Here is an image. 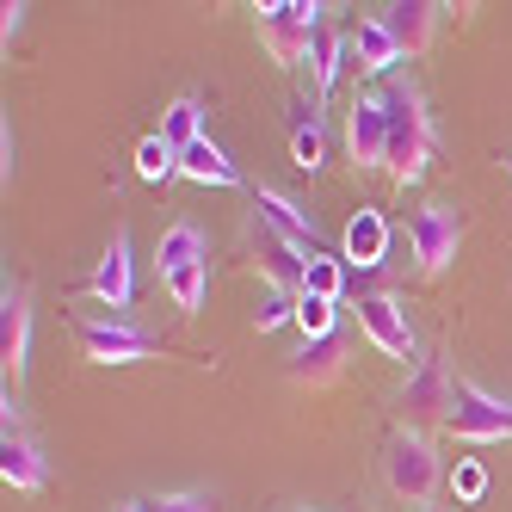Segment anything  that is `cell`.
Wrapping results in <instances>:
<instances>
[{
  "instance_id": "obj_24",
  "label": "cell",
  "mask_w": 512,
  "mask_h": 512,
  "mask_svg": "<svg viewBox=\"0 0 512 512\" xmlns=\"http://www.w3.org/2000/svg\"><path fill=\"white\" fill-rule=\"evenodd\" d=\"M297 327H303V340H327V334H340V303H327V297H297Z\"/></svg>"
},
{
  "instance_id": "obj_34",
  "label": "cell",
  "mask_w": 512,
  "mask_h": 512,
  "mask_svg": "<svg viewBox=\"0 0 512 512\" xmlns=\"http://www.w3.org/2000/svg\"><path fill=\"white\" fill-rule=\"evenodd\" d=\"M506 173H512V149H506Z\"/></svg>"
},
{
  "instance_id": "obj_14",
  "label": "cell",
  "mask_w": 512,
  "mask_h": 512,
  "mask_svg": "<svg viewBox=\"0 0 512 512\" xmlns=\"http://www.w3.org/2000/svg\"><path fill=\"white\" fill-rule=\"evenodd\" d=\"M377 19L389 25V38L401 44V56H426L438 19H445V7H432V0H395V7H383Z\"/></svg>"
},
{
  "instance_id": "obj_25",
  "label": "cell",
  "mask_w": 512,
  "mask_h": 512,
  "mask_svg": "<svg viewBox=\"0 0 512 512\" xmlns=\"http://www.w3.org/2000/svg\"><path fill=\"white\" fill-rule=\"evenodd\" d=\"M321 155H327V136H321V118H297V130H290V161H297L303 173H321Z\"/></svg>"
},
{
  "instance_id": "obj_33",
  "label": "cell",
  "mask_w": 512,
  "mask_h": 512,
  "mask_svg": "<svg viewBox=\"0 0 512 512\" xmlns=\"http://www.w3.org/2000/svg\"><path fill=\"white\" fill-rule=\"evenodd\" d=\"M420 512H445V506H420Z\"/></svg>"
},
{
  "instance_id": "obj_1",
  "label": "cell",
  "mask_w": 512,
  "mask_h": 512,
  "mask_svg": "<svg viewBox=\"0 0 512 512\" xmlns=\"http://www.w3.org/2000/svg\"><path fill=\"white\" fill-rule=\"evenodd\" d=\"M383 99H389V167L383 173L408 192V186H420V179H426V167L438 155V124H432L426 93L414 81H389Z\"/></svg>"
},
{
  "instance_id": "obj_19",
  "label": "cell",
  "mask_w": 512,
  "mask_h": 512,
  "mask_svg": "<svg viewBox=\"0 0 512 512\" xmlns=\"http://www.w3.org/2000/svg\"><path fill=\"white\" fill-rule=\"evenodd\" d=\"M352 56H358L364 75H389L395 62H408V56H401V44L389 38V25H383V19H364V25L352 31Z\"/></svg>"
},
{
  "instance_id": "obj_31",
  "label": "cell",
  "mask_w": 512,
  "mask_h": 512,
  "mask_svg": "<svg viewBox=\"0 0 512 512\" xmlns=\"http://www.w3.org/2000/svg\"><path fill=\"white\" fill-rule=\"evenodd\" d=\"M112 512H149V500H124V506H112Z\"/></svg>"
},
{
  "instance_id": "obj_10",
  "label": "cell",
  "mask_w": 512,
  "mask_h": 512,
  "mask_svg": "<svg viewBox=\"0 0 512 512\" xmlns=\"http://www.w3.org/2000/svg\"><path fill=\"white\" fill-rule=\"evenodd\" d=\"M0 475H7V488H19V494H44L50 488V463H44L38 445H31V432L19 426L13 395H7V420H0Z\"/></svg>"
},
{
  "instance_id": "obj_8",
  "label": "cell",
  "mask_w": 512,
  "mask_h": 512,
  "mask_svg": "<svg viewBox=\"0 0 512 512\" xmlns=\"http://www.w3.org/2000/svg\"><path fill=\"white\" fill-rule=\"evenodd\" d=\"M463 229H469V223H463V210H457V204H426V210H414L408 241H414V260H420L426 278H438V272L457 260Z\"/></svg>"
},
{
  "instance_id": "obj_32",
  "label": "cell",
  "mask_w": 512,
  "mask_h": 512,
  "mask_svg": "<svg viewBox=\"0 0 512 512\" xmlns=\"http://www.w3.org/2000/svg\"><path fill=\"white\" fill-rule=\"evenodd\" d=\"M290 512H321V506H290Z\"/></svg>"
},
{
  "instance_id": "obj_16",
  "label": "cell",
  "mask_w": 512,
  "mask_h": 512,
  "mask_svg": "<svg viewBox=\"0 0 512 512\" xmlns=\"http://www.w3.org/2000/svg\"><path fill=\"white\" fill-rule=\"evenodd\" d=\"M340 371H346V346H340V334H327V340H303V352L284 364V377H290V383H309V389L340 383Z\"/></svg>"
},
{
  "instance_id": "obj_30",
  "label": "cell",
  "mask_w": 512,
  "mask_h": 512,
  "mask_svg": "<svg viewBox=\"0 0 512 512\" xmlns=\"http://www.w3.org/2000/svg\"><path fill=\"white\" fill-rule=\"evenodd\" d=\"M19 25H25V7H19V0H13V7H0V38H19Z\"/></svg>"
},
{
  "instance_id": "obj_18",
  "label": "cell",
  "mask_w": 512,
  "mask_h": 512,
  "mask_svg": "<svg viewBox=\"0 0 512 512\" xmlns=\"http://www.w3.org/2000/svg\"><path fill=\"white\" fill-rule=\"evenodd\" d=\"M161 142L173 155H186V149H198L204 142V99L198 93H179L167 112H161Z\"/></svg>"
},
{
  "instance_id": "obj_5",
  "label": "cell",
  "mask_w": 512,
  "mask_h": 512,
  "mask_svg": "<svg viewBox=\"0 0 512 512\" xmlns=\"http://www.w3.org/2000/svg\"><path fill=\"white\" fill-rule=\"evenodd\" d=\"M346 155L352 173H383L389 167V99L383 87H364L346 105Z\"/></svg>"
},
{
  "instance_id": "obj_28",
  "label": "cell",
  "mask_w": 512,
  "mask_h": 512,
  "mask_svg": "<svg viewBox=\"0 0 512 512\" xmlns=\"http://www.w3.org/2000/svg\"><path fill=\"white\" fill-rule=\"evenodd\" d=\"M451 488H457V500H482V494H488V469L475 463V457H463L457 475H451Z\"/></svg>"
},
{
  "instance_id": "obj_26",
  "label": "cell",
  "mask_w": 512,
  "mask_h": 512,
  "mask_svg": "<svg viewBox=\"0 0 512 512\" xmlns=\"http://www.w3.org/2000/svg\"><path fill=\"white\" fill-rule=\"evenodd\" d=\"M136 173L149 179V186H161V179H173V173H179V155H173L167 142H161V130L136 142Z\"/></svg>"
},
{
  "instance_id": "obj_15",
  "label": "cell",
  "mask_w": 512,
  "mask_h": 512,
  "mask_svg": "<svg viewBox=\"0 0 512 512\" xmlns=\"http://www.w3.org/2000/svg\"><path fill=\"white\" fill-rule=\"evenodd\" d=\"M346 266H358V272H377L383 260H389V216L383 210H352V223H346V253H340Z\"/></svg>"
},
{
  "instance_id": "obj_2",
  "label": "cell",
  "mask_w": 512,
  "mask_h": 512,
  "mask_svg": "<svg viewBox=\"0 0 512 512\" xmlns=\"http://www.w3.org/2000/svg\"><path fill=\"white\" fill-rule=\"evenodd\" d=\"M438 475H445V469H438V451H432V438H426V432L395 426V432L383 438V482H389L395 500H408L414 512L432 506Z\"/></svg>"
},
{
  "instance_id": "obj_12",
  "label": "cell",
  "mask_w": 512,
  "mask_h": 512,
  "mask_svg": "<svg viewBox=\"0 0 512 512\" xmlns=\"http://www.w3.org/2000/svg\"><path fill=\"white\" fill-rule=\"evenodd\" d=\"M87 297L93 303H105V309H130V297H136V260H130V229H112V241H105V253H99V266H93V278H87Z\"/></svg>"
},
{
  "instance_id": "obj_21",
  "label": "cell",
  "mask_w": 512,
  "mask_h": 512,
  "mask_svg": "<svg viewBox=\"0 0 512 512\" xmlns=\"http://www.w3.org/2000/svg\"><path fill=\"white\" fill-rule=\"evenodd\" d=\"M198 260H210V241H204V229H198V223H173V229L161 235V247H155L161 278H167V272H179V266H198Z\"/></svg>"
},
{
  "instance_id": "obj_20",
  "label": "cell",
  "mask_w": 512,
  "mask_h": 512,
  "mask_svg": "<svg viewBox=\"0 0 512 512\" xmlns=\"http://www.w3.org/2000/svg\"><path fill=\"white\" fill-rule=\"evenodd\" d=\"M346 56H352V31H321V38H315V50H309V81H315V105H321L327 93H334V81H340Z\"/></svg>"
},
{
  "instance_id": "obj_4",
  "label": "cell",
  "mask_w": 512,
  "mask_h": 512,
  "mask_svg": "<svg viewBox=\"0 0 512 512\" xmlns=\"http://www.w3.org/2000/svg\"><path fill=\"white\" fill-rule=\"evenodd\" d=\"M395 414H401V426H408V432L451 426V414H457V383L445 377V364L420 358L414 371H408V383L395 389Z\"/></svg>"
},
{
  "instance_id": "obj_3",
  "label": "cell",
  "mask_w": 512,
  "mask_h": 512,
  "mask_svg": "<svg viewBox=\"0 0 512 512\" xmlns=\"http://www.w3.org/2000/svg\"><path fill=\"white\" fill-rule=\"evenodd\" d=\"M321 13L327 7H309V0H272V7H253V31H260V44L284 68H297V62H309V50L321 38Z\"/></svg>"
},
{
  "instance_id": "obj_23",
  "label": "cell",
  "mask_w": 512,
  "mask_h": 512,
  "mask_svg": "<svg viewBox=\"0 0 512 512\" xmlns=\"http://www.w3.org/2000/svg\"><path fill=\"white\" fill-rule=\"evenodd\" d=\"M303 290H309V297L340 303V290H346V260H334V253H309V266H303Z\"/></svg>"
},
{
  "instance_id": "obj_13",
  "label": "cell",
  "mask_w": 512,
  "mask_h": 512,
  "mask_svg": "<svg viewBox=\"0 0 512 512\" xmlns=\"http://www.w3.org/2000/svg\"><path fill=\"white\" fill-rule=\"evenodd\" d=\"M253 223L272 229V235L290 241V247H303V253H321V247H315V216H309L297 198H284L278 186H253Z\"/></svg>"
},
{
  "instance_id": "obj_7",
  "label": "cell",
  "mask_w": 512,
  "mask_h": 512,
  "mask_svg": "<svg viewBox=\"0 0 512 512\" xmlns=\"http://www.w3.org/2000/svg\"><path fill=\"white\" fill-rule=\"evenodd\" d=\"M451 438H463V445H506L512 438V401H500V395H488L482 383H457V414H451V426H445Z\"/></svg>"
},
{
  "instance_id": "obj_6",
  "label": "cell",
  "mask_w": 512,
  "mask_h": 512,
  "mask_svg": "<svg viewBox=\"0 0 512 512\" xmlns=\"http://www.w3.org/2000/svg\"><path fill=\"white\" fill-rule=\"evenodd\" d=\"M75 334H81V352H87L93 364H149V358H167V346H161L155 334H142V327L124 321V315L81 321Z\"/></svg>"
},
{
  "instance_id": "obj_11",
  "label": "cell",
  "mask_w": 512,
  "mask_h": 512,
  "mask_svg": "<svg viewBox=\"0 0 512 512\" xmlns=\"http://www.w3.org/2000/svg\"><path fill=\"white\" fill-rule=\"evenodd\" d=\"M0 364H7V395H19L25 364H31V290L13 278L0 290Z\"/></svg>"
},
{
  "instance_id": "obj_27",
  "label": "cell",
  "mask_w": 512,
  "mask_h": 512,
  "mask_svg": "<svg viewBox=\"0 0 512 512\" xmlns=\"http://www.w3.org/2000/svg\"><path fill=\"white\" fill-rule=\"evenodd\" d=\"M284 321H297V297H290V290H266L260 309H253V327L272 334V327H284Z\"/></svg>"
},
{
  "instance_id": "obj_17",
  "label": "cell",
  "mask_w": 512,
  "mask_h": 512,
  "mask_svg": "<svg viewBox=\"0 0 512 512\" xmlns=\"http://www.w3.org/2000/svg\"><path fill=\"white\" fill-rule=\"evenodd\" d=\"M179 179H192V186H223V192H235V186H241V167H235V161H229V155L204 136L198 149L179 155Z\"/></svg>"
},
{
  "instance_id": "obj_9",
  "label": "cell",
  "mask_w": 512,
  "mask_h": 512,
  "mask_svg": "<svg viewBox=\"0 0 512 512\" xmlns=\"http://www.w3.org/2000/svg\"><path fill=\"white\" fill-rule=\"evenodd\" d=\"M358 334L371 340L383 358H395V364H408L414 352H420V340H414V321H408V309H401L395 297H358Z\"/></svg>"
},
{
  "instance_id": "obj_29",
  "label": "cell",
  "mask_w": 512,
  "mask_h": 512,
  "mask_svg": "<svg viewBox=\"0 0 512 512\" xmlns=\"http://www.w3.org/2000/svg\"><path fill=\"white\" fill-rule=\"evenodd\" d=\"M149 512H216V500L198 494V488H186V494H161V500H149Z\"/></svg>"
},
{
  "instance_id": "obj_22",
  "label": "cell",
  "mask_w": 512,
  "mask_h": 512,
  "mask_svg": "<svg viewBox=\"0 0 512 512\" xmlns=\"http://www.w3.org/2000/svg\"><path fill=\"white\" fill-rule=\"evenodd\" d=\"M161 284H167V297H173L179 309H186V315H198V309H204V297H210V260L179 266V272H167Z\"/></svg>"
}]
</instances>
